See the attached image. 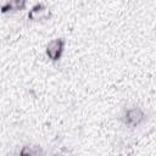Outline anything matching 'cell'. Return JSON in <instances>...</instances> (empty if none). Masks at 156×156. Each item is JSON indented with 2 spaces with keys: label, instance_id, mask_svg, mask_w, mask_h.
<instances>
[{
  "label": "cell",
  "instance_id": "obj_1",
  "mask_svg": "<svg viewBox=\"0 0 156 156\" xmlns=\"http://www.w3.org/2000/svg\"><path fill=\"white\" fill-rule=\"evenodd\" d=\"M146 116L145 112L143 111V108L138 107V106H133L127 108L123 112L122 116V122L124 123V126L129 127V128H135L139 127L144 121H145Z\"/></svg>",
  "mask_w": 156,
  "mask_h": 156
},
{
  "label": "cell",
  "instance_id": "obj_2",
  "mask_svg": "<svg viewBox=\"0 0 156 156\" xmlns=\"http://www.w3.org/2000/svg\"><path fill=\"white\" fill-rule=\"evenodd\" d=\"M65 44H66V41L63 38H56V39H52L51 41H49V44L46 45V49H45V54L51 62L60 61V58L63 54V50H65Z\"/></svg>",
  "mask_w": 156,
  "mask_h": 156
},
{
  "label": "cell",
  "instance_id": "obj_3",
  "mask_svg": "<svg viewBox=\"0 0 156 156\" xmlns=\"http://www.w3.org/2000/svg\"><path fill=\"white\" fill-rule=\"evenodd\" d=\"M28 20L32 22H40V21H46L51 17V11L45 4H37L34 5L29 12H28Z\"/></svg>",
  "mask_w": 156,
  "mask_h": 156
},
{
  "label": "cell",
  "instance_id": "obj_4",
  "mask_svg": "<svg viewBox=\"0 0 156 156\" xmlns=\"http://www.w3.org/2000/svg\"><path fill=\"white\" fill-rule=\"evenodd\" d=\"M27 6V0H7L1 7L0 12L1 13H9V12H16V11H22Z\"/></svg>",
  "mask_w": 156,
  "mask_h": 156
},
{
  "label": "cell",
  "instance_id": "obj_5",
  "mask_svg": "<svg viewBox=\"0 0 156 156\" xmlns=\"http://www.w3.org/2000/svg\"><path fill=\"white\" fill-rule=\"evenodd\" d=\"M20 154L23 155V156H34V155L44 154V151L39 146H35V145H26V146L22 147V150L20 151Z\"/></svg>",
  "mask_w": 156,
  "mask_h": 156
}]
</instances>
